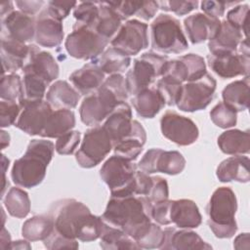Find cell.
<instances>
[{
	"instance_id": "6125c7cd",
	"label": "cell",
	"mask_w": 250,
	"mask_h": 250,
	"mask_svg": "<svg viewBox=\"0 0 250 250\" xmlns=\"http://www.w3.org/2000/svg\"><path fill=\"white\" fill-rule=\"evenodd\" d=\"M14 11L13 2L11 1H4L1 3V18L5 17L6 15L12 13Z\"/></svg>"
},
{
	"instance_id": "681fc988",
	"label": "cell",
	"mask_w": 250,
	"mask_h": 250,
	"mask_svg": "<svg viewBox=\"0 0 250 250\" xmlns=\"http://www.w3.org/2000/svg\"><path fill=\"white\" fill-rule=\"evenodd\" d=\"M43 244L47 249H77L79 247L77 239L67 238L59 233L55 229L48 237L43 240Z\"/></svg>"
},
{
	"instance_id": "f35d334b",
	"label": "cell",
	"mask_w": 250,
	"mask_h": 250,
	"mask_svg": "<svg viewBox=\"0 0 250 250\" xmlns=\"http://www.w3.org/2000/svg\"><path fill=\"white\" fill-rule=\"evenodd\" d=\"M3 203L8 213L19 219L26 217L30 211V200L27 192L17 187H13L7 191L3 197Z\"/></svg>"
},
{
	"instance_id": "8992f818",
	"label": "cell",
	"mask_w": 250,
	"mask_h": 250,
	"mask_svg": "<svg viewBox=\"0 0 250 250\" xmlns=\"http://www.w3.org/2000/svg\"><path fill=\"white\" fill-rule=\"evenodd\" d=\"M136 172L137 166L132 160L114 154L103 164L100 176L111 196L124 197L136 195Z\"/></svg>"
},
{
	"instance_id": "cb8c5ba5",
	"label": "cell",
	"mask_w": 250,
	"mask_h": 250,
	"mask_svg": "<svg viewBox=\"0 0 250 250\" xmlns=\"http://www.w3.org/2000/svg\"><path fill=\"white\" fill-rule=\"evenodd\" d=\"M170 221L180 229H194L200 226L202 217L194 201L183 198L170 200Z\"/></svg>"
},
{
	"instance_id": "d4e9b609",
	"label": "cell",
	"mask_w": 250,
	"mask_h": 250,
	"mask_svg": "<svg viewBox=\"0 0 250 250\" xmlns=\"http://www.w3.org/2000/svg\"><path fill=\"white\" fill-rule=\"evenodd\" d=\"M29 55V45L12 39L10 37L1 38V61L3 74L15 72L22 68Z\"/></svg>"
},
{
	"instance_id": "f1b7e54d",
	"label": "cell",
	"mask_w": 250,
	"mask_h": 250,
	"mask_svg": "<svg viewBox=\"0 0 250 250\" xmlns=\"http://www.w3.org/2000/svg\"><path fill=\"white\" fill-rule=\"evenodd\" d=\"M146 141V133L145 128L139 121L133 120L131 133L113 146L114 154L133 161L143 151Z\"/></svg>"
},
{
	"instance_id": "91938a15",
	"label": "cell",
	"mask_w": 250,
	"mask_h": 250,
	"mask_svg": "<svg viewBox=\"0 0 250 250\" xmlns=\"http://www.w3.org/2000/svg\"><path fill=\"white\" fill-rule=\"evenodd\" d=\"M233 247L235 249H249V233H240L233 241Z\"/></svg>"
},
{
	"instance_id": "4dcf8cb0",
	"label": "cell",
	"mask_w": 250,
	"mask_h": 250,
	"mask_svg": "<svg viewBox=\"0 0 250 250\" xmlns=\"http://www.w3.org/2000/svg\"><path fill=\"white\" fill-rule=\"evenodd\" d=\"M133 106L139 116L153 118L164 106L165 102L155 87H148L132 99Z\"/></svg>"
},
{
	"instance_id": "3957f363",
	"label": "cell",
	"mask_w": 250,
	"mask_h": 250,
	"mask_svg": "<svg viewBox=\"0 0 250 250\" xmlns=\"http://www.w3.org/2000/svg\"><path fill=\"white\" fill-rule=\"evenodd\" d=\"M125 78L121 74H111L94 92L87 95L79 107L81 121L88 126H97L109 113L128 99Z\"/></svg>"
},
{
	"instance_id": "9c48e42d",
	"label": "cell",
	"mask_w": 250,
	"mask_h": 250,
	"mask_svg": "<svg viewBox=\"0 0 250 250\" xmlns=\"http://www.w3.org/2000/svg\"><path fill=\"white\" fill-rule=\"evenodd\" d=\"M108 43V40L91 27L74 23L72 31L65 39L64 47L70 57L86 61L98 58Z\"/></svg>"
},
{
	"instance_id": "b9f144b4",
	"label": "cell",
	"mask_w": 250,
	"mask_h": 250,
	"mask_svg": "<svg viewBox=\"0 0 250 250\" xmlns=\"http://www.w3.org/2000/svg\"><path fill=\"white\" fill-rule=\"evenodd\" d=\"M210 118L216 126L228 129L236 124L237 112L224 102H220L211 109Z\"/></svg>"
},
{
	"instance_id": "ab89813d",
	"label": "cell",
	"mask_w": 250,
	"mask_h": 250,
	"mask_svg": "<svg viewBox=\"0 0 250 250\" xmlns=\"http://www.w3.org/2000/svg\"><path fill=\"white\" fill-rule=\"evenodd\" d=\"M22 95L19 100V104L37 102L43 100L46 94L47 86L49 85L45 80L29 71H22Z\"/></svg>"
},
{
	"instance_id": "4fadbf2b",
	"label": "cell",
	"mask_w": 250,
	"mask_h": 250,
	"mask_svg": "<svg viewBox=\"0 0 250 250\" xmlns=\"http://www.w3.org/2000/svg\"><path fill=\"white\" fill-rule=\"evenodd\" d=\"M138 167L148 175L158 172L167 175H178L184 171L186 159L177 150L150 148L139 161Z\"/></svg>"
},
{
	"instance_id": "836d02e7",
	"label": "cell",
	"mask_w": 250,
	"mask_h": 250,
	"mask_svg": "<svg viewBox=\"0 0 250 250\" xmlns=\"http://www.w3.org/2000/svg\"><path fill=\"white\" fill-rule=\"evenodd\" d=\"M121 21V19L107 1L99 2V15L91 28L109 41L115 32L119 30Z\"/></svg>"
},
{
	"instance_id": "6f0895ef",
	"label": "cell",
	"mask_w": 250,
	"mask_h": 250,
	"mask_svg": "<svg viewBox=\"0 0 250 250\" xmlns=\"http://www.w3.org/2000/svg\"><path fill=\"white\" fill-rule=\"evenodd\" d=\"M44 1H25V0H18L16 1V5L19 7L20 11L26 14V15H35L37 12L40 11V9L44 5Z\"/></svg>"
},
{
	"instance_id": "bcb514c9",
	"label": "cell",
	"mask_w": 250,
	"mask_h": 250,
	"mask_svg": "<svg viewBox=\"0 0 250 250\" xmlns=\"http://www.w3.org/2000/svg\"><path fill=\"white\" fill-rule=\"evenodd\" d=\"M248 14L249 6L247 4L238 5L229 10L227 14V21L244 34V38H248Z\"/></svg>"
},
{
	"instance_id": "60d3db41",
	"label": "cell",
	"mask_w": 250,
	"mask_h": 250,
	"mask_svg": "<svg viewBox=\"0 0 250 250\" xmlns=\"http://www.w3.org/2000/svg\"><path fill=\"white\" fill-rule=\"evenodd\" d=\"M22 95V79L16 73L3 74L0 84V97L3 101L20 100Z\"/></svg>"
},
{
	"instance_id": "d6a6232c",
	"label": "cell",
	"mask_w": 250,
	"mask_h": 250,
	"mask_svg": "<svg viewBox=\"0 0 250 250\" xmlns=\"http://www.w3.org/2000/svg\"><path fill=\"white\" fill-rule=\"evenodd\" d=\"M249 75L228 84L222 91L223 102L236 112L244 111L249 105Z\"/></svg>"
},
{
	"instance_id": "7c38bea8",
	"label": "cell",
	"mask_w": 250,
	"mask_h": 250,
	"mask_svg": "<svg viewBox=\"0 0 250 250\" xmlns=\"http://www.w3.org/2000/svg\"><path fill=\"white\" fill-rule=\"evenodd\" d=\"M208 64L222 78H232L239 75L248 76L250 71V52L248 39L244 38L236 52L228 54H209Z\"/></svg>"
},
{
	"instance_id": "db71d44e",
	"label": "cell",
	"mask_w": 250,
	"mask_h": 250,
	"mask_svg": "<svg viewBox=\"0 0 250 250\" xmlns=\"http://www.w3.org/2000/svg\"><path fill=\"white\" fill-rule=\"evenodd\" d=\"M76 5V1H49L46 9L53 17L59 21H62L69 15L71 9H74Z\"/></svg>"
},
{
	"instance_id": "603a6c76",
	"label": "cell",
	"mask_w": 250,
	"mask_h": 250,
	"mask_svg": "<svg viewBox=\"0 0 250 250\" xmlns=\"http://www.w3.org/2000/svg\"><path fill=\"white\" fill-rule=\"evenodd\" d=\"M164 241L160 249L172 250H202L212 249V246L205 242L196 232L188 229H176L166 228L164 229Z\"/></svg>"
},
{
	"instance_id": "8d00e7d4",
	"label": "cell",
	"mask_w": 250,
	"mask_h": 250,
	"mask_svg": "<svg viewBox=\"0 0 250 250\" xmlns=\"http://www.w3.org/2000/svg\"><path fill=\"white\" fill-rule=\"evenodd\" d=\"M100 246L104 250L141 249L137 242L122 229L113 228L104 223L100 236Z\"/></svg>"
},
{
	"instance_id": "74e56055",
	"label": "cell",
	"mask_w": 250,
	"mask_h": 250,
	"mask_svg": "<svg viewBox=\"0 0 250 250\" xmlns=\"http://www.w3.org/2000/svg\"><path fill=\"white\" fill-rule=\"evenodd\" d=\"M54 229L51 215H37L27 219L21 228L22 236L28 241L44 240Z\"/></svg>"
},
{
	"instance_id": "be15d7a7",
	"label": "cell",
	"mask_w": 250,
	"mask_h": 250,
	"mask_svg": "<svg viewBox=\"0 0 250 250\" xmlns=\"http://www.w3.org/2000/svg\"><path fill=\"white\" fill-rule=\"evenodd\" d=\"M10 249H30V245L27 241L25 240H17V241H12L10 246Z\"/></svg>"
},
{
	"instance_id": "83f0119b",
	"label": "cell",
	"mask_w": 250,
	"mask_h": 250,
	"mask_svg": "<svg viewBox=\"0 0 250 250\" xmlns=\"http://www.w3.org/2000/svg\"><path fill=\"white\" fill-rule=\"evenodd\" d=\"M216 176L222 183L231 181L248 183L250 180L249 158L242 155H234L223 160L216 170Z\"/></svg>"
},
{
	"instance_id": "d6986e66",
	"label": "cell",
	"mask_w": 250,
	"mask_h": 250,
	"mask_svg": "<svg viewBox=\"0 0 250 250\" xmlns=\"http://www.w3.org/2000/svg\"><path fill=\"white\" fill-rule=\"evenodd\" d=\"M22 71L32 72L50 84L59 77L60 67L49 52L42 51L37 46L29 44V55Z\"/></svg>"
},
{
	"instance_id": "52a82bcc",
	"label": "cell",
	"mask_w": 250,
	"mask_h": 250,
	"mask_svg": "<svg viewBox=\"0 0 250 250\" xmlns=\"http://www.w3.org/2000/svg\"><path fill=\"white\" fill-rule=\"evenodd\" d=\"M151 48L163 54H180L188 48L180 21L167 14L158 15L150 24Z\"/></svg>"
},
{
	"instance_id": "30bf717a",
	"label": "cell",
	"mask_w": 250,
	"mask_h": 250,
	"mask_svg": "<svg viewBox=\"0 0 250 250\" xmlns=\"http://www.w3.org/2000/svg\"><path fill=\"white\" fill-rule=\"evenodd\" d=\"M217 82L209 73L198 79L182 85L180 98L176 104L178 108L186 112H193L206 108L214 98Z\"/></svg>"
},
{
	"instance_id": "ee69618b",
	"label": "cell",
	"mask_w": 250,
	"mask_h": 250,
	"mask_svg": "<svg viewBox=\"0 0 250 250\" xmlns=\"http://www.w3.org/2000/svg\"><path fill=\"white\" fill-rule=\"evenodd\" d=\"M182 83L165 76H161L159 80L156 82L155 88L163 98L165 104L167 105H175L180 98Z\"/></svg>"
},
{
	"instance_id": "11a10c76",
	"label": "cell",
	"mask_w": 250,
	"mask_h": 250,
	"mask_svg": "<svg viewBox=\"0 0 250 250\" xmlns=\"http://www.w3.org/2000/svg\"><path fill=\"white\" fill-rule=\"evenodd\" d=\"M151 219L158 225L167 226L171 224L170 221V200H162L152 204Z\"/></svg>"
},
{
	"instance_id": "e0dca14e",
	"label": "cell",
	"mask_w": 250,
	"mask_h": 250,
	"mask_svg": "<svg viewBox=\"0 0 250 250\" xmlns=\"http://www.w3.org/2000/svg\"><path fill=\"white\" fill-rule=\"evenodd\" d=\"M206 73L204 59L196 54H187L175 60H169L164 67L162 76L177 80L180 83L192 81Z\"/></svg>"
},
{
	"instance_id": "1f68e13d",
	"label": "cell",
	"mask_w": 250,
	"mask_h": 250,
	"mask_svg": "<svg viewBox=\"0 0 250 250\" xmlns=\"http://www.w3.org/2000/svg\"><path fill=\"white\" fill-rule=\"evenodd\" d=\"M218 146L220 149L230 155L247 154L250 150V135L249 130L241 131L239 129H231L223 132L218 137Z\"/></svg>"
},
{
	"instance_id": "680465c9",
	"label": "cell",
	"mask_w": 250,
	"mask_h": 250,
	"mask_svg": "<svg viewBox=\"0 0 250 250\" xmlns=\"http://www.w3.org/2000/svg\"><path fill=\"white\" fill-rule=\"evenodd\" d=\"M158 8L159 6L156 1H144L137 17L145 21H149L154 17Z\"/></svg>"
},
{
	"instance_id": "9a60e30c",
	"label": "cell",
	"mask_w": 250,
	"mask_h": 250,
	"mask_svg": "<svg viewBox=\"0 0 250 250\" xmlns=\"http://www.w3.org/2000/svg\"><path fill=\"white\" fill-rule=\"evenodd\" d=\"M160 129L166 139L178 146H189L199 136L198 128L191 119L171 110L162 115Z\"/></svg>"
},
{
	"instance_id": "d590c367",
	"label": "cell",
	"mask_w": 250,
	"mask_h": 250,
	"mask_svg": "<svg viewBox=\"0 0 250 250\" xmlns=\"http://www.w3.org/2000/svg\"><path fill=\"white\" fill-rule=\"evenodd\" d=\"M92 62L96 63L104 74H121L129 67L131 58L121 51L109 47Z\"/></svg>"
},
{
	"instance_id": "e7e4bbea",
	"label": "cell",
	"mask_w": 250,
	"mask_h": 250,
	"mask_svg": "<svg viewBox=\"0 0 250 250\" xmlns=\"http://www.w3.org/2000/svg\"><path fill=\"white\" fill-rule=\"evenodd\" d=\"M10 143V136L4 130L1 131V149H4L5 146H9Z\"/></svg>"
},
{
	"instance_id": "94428289",
	"label": "cell",
	"mask_w": 250,
	"mask_h": 250,
	"mask_svg": "<svg viewBox=\"0 0 250 250\" xmlns=\"http://www.w3.org/2000/svg\"><path fill=\"white\" fill-rule=\"evenodd\" d=\"M11 237H10V233L6 230V229L2 228V232H1V248L5 249V248H9L10 244H11Z\"/></svg>"
},
{
	"instance_id": "6da1fadb",
	"label": "cell",
	"mask_w": 250,
	"mask_h": 250,
	"mask_svg": "<svg viewBox=\"0 0 250 250\" xmlns=\"http://www.w3.org/2000/svg\"><path fill=\"white\" fill-rule=\"evenodd\" d=\"M54 229L62 235L90 242L100 238L104 221L102 217L93 215L90 209L76 199H62L56 202L51 210Z\"/></svg>"
},
{
	"instance_id": "ac0fdd59",
	"label": "cell",
	"mask_w": 250,
	"mask_h": 250,
	"mask_svg": "<svg viewBox=\"0 0 250 250\" xmlns=\"http://www.w3.org/2000/svg\"><path fill=\"white\" fill-rule=\"evenodd\" d=\"M2 36L10 37L21 43H30L35 38V20L21 11L1 18Z\"/></svg>"
},
{
	"instance_id": "7a4b0ae2",
	"label": "cell",
	"mask_w": 250,
	"mask_h": 250,
	"mask_svg": "<svg viewBox=\"0 0 250 250\" xmlns=\"http://www.w3.org/2000/svg\"><path fill=\"white\" fill-rule=\"evenodd\" d=\"M151 208L152 203L144 195L110 196L101 217L105 224L122 229L134 239L146 226L152 222Z\"/></svg>"
},
{
	"instance_id": "2e32d148",
	"label": "cell",
	"mask_w": 250,
	"mask_h": 250,
	"mask_svg": "<svg viewBox=\"0 0 250 250\" xmlns=\"http://www.w3.org/2000/svg\"><path fill=\"white\" fill-rule=\"evenodd\" d=\"M20 106L21 113L15 126L28 135L40 136L53 112L50 104L47 101L41 100L20 104Z\"/></svg>"
},
{
	"instance_id": "484cf974",
	"label": "cell",
	"mask_w": 250,
	"mask_h": 250,
	"mask_svg": "<svg viewBox=\"0 0 250 250\" xmlns=\"http://www.w3.org/2000/svg\"><path fill=\"white\" fill-rule=\"evenodd\" d=\"M69 80L79 94L87 96L104 83V73L96 63L91 62L73 71Z\"/></svg>"
},
{
	"instance_id": "c3c4849f",
	"label": "cell",
	"mask_w": 250,
	"mask_h": 250,
	"mask_svg": "<svg viewBox=\"0 0 250 250\" xmlns=\"http://www.w3.org/2000/svg\"><path fill=\"white\" fill-rule=\"evenodd\" d=\"M21 113V106L16 102L1 101L0 103V125L2 128L16 123Z\"/></svg>"
},
{
	"instance_id": "ffe728a7",
	"label": "cell",
	"mask_w": 250,
	"mask_h": 250,
	"mask_svg": "<svg viewBox=\"0 0 250 250\" xmlns=\"http://www.w3.org/2000/svg\"><path fill=\"white\" fill-rule=\"evenodd\" d=\"M35 41L47 48L59 46L63 39L62 21L53 17L45 8L35 20Z\"/></svg>"
},
{
	"instance_id": "816d5d0a",
	"label": "cell",
	"mask_w": 250,
	"mask_h": 250,
	"mask_svg": "<svg viewBox=\"0 0 250 250\" xmlns=\"http://www.w3.org/2000/svg\"><path fill=\"white\" fill-rule=\"evenodd\" d=\"M157 3L161 10L167 11V12H173L178 16H184V15L190 13L198 5L197 1L170 0V1H160Z\"/></svg>"
},
{
	"instance_id": "f6af8a7d",
	"label": "cell",
	"mask_w": 250,
	"mask_h": 250,
	"mask_svg": "<svg viewBox=\"0 0 250 250\" xmlns=\"http://www.w3.org/2000/svg\"><path fill=\"white\" fill-rule=\"evenodd\" d=\"M164 230L157 223L152 222L150 227L136 240V242L141 249H160L164 241Z\"/></svg>"
},
{
	"instance_id": "f907efd6",
	"label": "cell",
	"mask_w": 250,
	"mask_h": 250,
	"mask_svg": "<svg viewBox=\"0 0 250 250\" xmlns=\"http://www.w3.org/2000/svg\"><path fill=\"white\" fill-rule=\"evenodd\" d=\"M146 197L153 204L162 200H166L169 197V187L167 181L159 176L152 177V184L150 190Z\"/></svg>"
},
{
	"instance_id": "7402d4cb",
	"label": "cell",
	"mask_w": 250,
	"mask_h": 250,
	"mask_svg": "<svg viewBox=\"0 0 250 250\" xmlns=\"http://www.w3.org/2000/svg\"><path fill=\"white\" fill-rule=\"evenodd\" d=\"M114 146L116 143L127 137L133 128L132 109L126 103H120L105 118L103 125Z\"/></svg>"
},
{
	"instance_id": "277c9868",
	"label": "cell",
	"mask_w": 250,
	"mask_h": 250,
	"mask_svg": "<svg viewBox=\"0 0 250 250\" xmlns=\"http://www.w3.org/2000/svg\"><path fill=\"white\" fill-rule=\"evenodd\" d=\"M55 145L47 140H31L24 154L15 160L11 171L13 182L21 188H31L42 183L52 160Z\"/></svg>"
},
{
	"instance_id": "ba28073f",
	"label": "cell",
	"mask_w": 250,
	"mask_h": 250,
	"mask_svg": "<svg viewBox=\"0 0 250 250\" xmlns=\"http://www.w3.org/2000/svg\"><path fill=\"white\" fill-rule=\"evenodd\" d=\"M168 61L166 56L153 52H146L135 59L133 66L128 70L125 77L128 93L135 96L139 92L150 87L157 77L162 76Z\"/></svg>"
},
{
	"instance_id": "7dc6e473",
	"label": "cell",
	"mask_w": 250,
	"mask_h": 250,
	"mask_svg": "<svg viewBox=\"0 0 250 250\" xmlns=\"http://www.w3.org/2000/svg\"><path fill=\"white\" fill-rule=\"evenodd\" d=\"M80 136L79 131H70L61 136L55 145L56 151L62 155L72 154L80 143Z\"/></svg>"
},
{
	"instance_id": "e575fe53",
	"label": "cell",
	"mask_w": 250,
	"mask_h": 250,
	"mask_svg": "<svg viewBox=\"0 0 250 250\" xmlns=\"http://www.w3.org/2000/svg\"><path fill=\"white\" fill-rule=\"evenodd\" d=\"M75 126V114L70 109H56L40 134L43 138H60Z\"/></svg>"
},
{
	"instance_id": "5b68a950",
	"label": "cell",
	"mask_w": 250,
	"mask_h": 250,
	"mask_svg": "<svg viewBox=\"0 0 250 250\" xmlns=\"http://www.w3.org/2000/svg\"><path fill=\"white\" fill-rule=\"evenodd\" d=\"M237 200L235 193L229 187H220L212 193L206 208L207 224L218 238L232 237L236 230L235 212Z\"/></svg>"
},
{
	"instance_id": "f546056e",
	"label": "cell",
	"mask_w": 250,
	"mask_h": 250,
	"mask_svg": "<svg viewBox=\"0 0 250 250\" xmlns=\"http://www.w3.org/2000/svg\"><path fill=\"white\" fill-rule=\"evenodd\" d=\"M80 95L64 80L55 81L46 93V101L55 109H71L76 107Z\"/></svg>"
},
{
	"instance_id": "4316f807",
	"label": "cell",
	"mask_w": 250,
	"mask_h": 250,
	"mask_svg": "<svg viewBox=\"0 0 250 250\" xmlns=\"http://www.w3.org/2000/svg\"><path fill=\"white\" fill-rule=\"evenodd\" d=\"M242 40V32L225 20L221 21V26L217 35L209 40L208 48L210 54L214 55L233 53L237 51Z\"/></svg>"
},
{
	"instance_id": "5bb4252c",
	"label": "cell",
	"mask_w": 250,
	"mask_h": 250,
	"mask_svg": "<svg viewBox=\"0 0 250 250\" xmlns=\"http://www.w3.org/2000/svg\"><path fill=\"white\" fill-rule=\"evenodd\" d=\"M110 45L129 57L139 54L148 46L146 23L136 19L125 21L110 40Z\"/></svg>"
},
{
	"instance_id": "f5cc1de1",
	"label": "cell",
	"mask_w": 250,
	"mask_h": 250,
	"mask_svg": "<svg viewBox=\"0 0 250 250\" xmlns=\"http://www.w3.org/2000/svg\"><path fill=\"white\" fill-rule=\"evenodd\" d=\"M143 2L144 1H107L109 6H111L112 9L117 13L121 21L127 20L133 15L137 16L143 5Z\"/></svg>"
},
{
	"instance_id": "8fae6325",
	"label": "cell",
	"mask_w": 250,
	"mask_h": 250,
	"mask_svg": "<svg viewBox=\"0 0 250 250\" xmlns=\"http://www.w3.org/2000/svg\"><path fill=\"white\" fill-rule=\"evenodd\" d=\"M113 147L112 141L103 126H94L86 131L75 159L83 168H93L100 164Z\"/></svg>"
},
{
	"instance_id": "7bdbcfd3",
	"label": "cell",
	"mask_w": 250,
	"mask_h": 250,
	"mask_svg": "<svg viewBox=\"0 0 250 250\" xmlns=\"http://www.w3.org/2000/svg\"><path fill=\"white\" fill-rule=\"evenodd\" d=\"M99 15V2H80L73 9V16L76 20L75 24L91 27Z\"/></svg>"
},
{
	"instance_id": "44dd1931",
	"label": "cell",
	"mask_w": 250,
	"mask_h": 250,
	"mask_svg": "<svg viewBox=\"0 0 250 250\" xmlns=\"http://www.w3.org/2000/svg\"><path fill=\"white\" fill-rule=\"evenodd\" d=\"M184 26L190 42L199 44L211 40L217 35L221 21L202 13H195L184 20Z\"/></svg>"
},
{
	"instance_id": "9f6ffc18",
	"label": "cell",
	"mask_w": 250,
	"mask_h": 250,
	"mask_svg": "<svg viewBox=\"0 0 250 250\" xmlns=\"http://www.w3.org/2000/svg\"><path fill=\"white\" fill-rule=\"evenodd\" d=\"M200 6H201V10L204 12L203 14L211 18L219 19L224 15L227 3L221 2V1L207 0V1H202Z\"/></svg>"
}]
</instances>
